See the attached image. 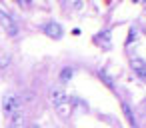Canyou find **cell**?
I'll list each match as a JSON object with an SVG mask.
<instances>
[{
  "mask_svg": "<svg viewBox=\"0 0 146 128\" xmlns=\"http://www.w3.org/2000/svg\"><path fill=\"white\" fill-rule=\"evenodd\" d=\"M48 98H50V104L56 106V108H58L60 104L68 102V94H66V90H64L62 84H54V86L50 88V92H48Z\"/></svg>",
  "mask_w": 146,
  "mask_h": 128,
  "instance_id": "1",
  "label": "cell"
},
{
  "mask_svg": "<svg viewBox=\"0 0 146 128\" xmlns=\"http://www.w3.org/2000/svg\"><path fill=\"white\" fill-rule=\"evenodd\" d=\"M16 110H20V98L14 94V92H8L2 100V112L6 116H12Z\"/></svg>",
  "mask_w": 146,
  "mask_h": 128,
  "instance_id": "2",
  "label": "cell"
},
{
  "mask_svg": "<svg viewBox=\"0 0 146 128\" xmlns=\"http://www.w3.org/2000/svg\"><path fill=\"white\" fill-rule=\"evenodd\" d=\"M0 24L4 26V30L10 34V36H16L18 34V26H16V20L10 16V14H6L4 10H0Z\"/></svg>",
  "mask_w": 146,
  "mask_h": 128,
  "instance_id": "3",
  "label": "cell"
},
{
  "mask_svg": "<svg viewBox=\"0 0 146 128\" xmlns=\"http://www.w3.org/2000/svg\"><path fill=\"white\" fill-rule=\"evenodd\" d=\"M44 32L50 36V38H54V40H58L62 34H64V30H62V26L58 24V22H54V20H50L46 26H44Z\"/></svg>",
  "mask_w": 146,
  "mask_h": 128,
  "instance_id": "4",
  "label": "cell"
},
{
  "mask_svg": "<svg viewBox=\"0 0 146 128\" xmlns=\"http://www.w3.org/2000/svg\"><path fill=\"white\" fill-rule=\"evenodd\" d=\"M130 64H132V70L144 80V78H146V64H144V60H142V58H132Z\"/></svg>",
  "mask_w": 146,
  "mask_h": 128,
  "instance_id": "5",
  "label": "cell"
},
{
  "mask_svg": "<svg viewBox=\"0 0 146 128\" xmlns=\"http://www.w3.org/2000/svg\"><path fill=\"white\" fill-rule=\"evenodd\" d=\"M10 118H12L10 120V128H22V124H24V112L22 110H16Z\"/></svg>",
  "mask_w": 146,
  "mask_h": 128,
  "instance_id": "6",
  "label": "cell"
},
{
  "mask_svg": "<svg viewBox=\"0 0 146 128\" xmlns=\"http://www.w3.org/2000/svg\"><path fill=\"white\" fill-rule=\"evenodd\" d=\"M70 78H72V68H64L62 72H60V82H70Z\"/></svg>",
  "mask_w": 146,
  "mask_h": 128,
  "instance_id": "7",
  "label": "cell"
},
{
  "mask_svg": "<svg viewBox=\"0 0 146 128\" xmlns=\"http://www.w3.org/2000/svg\"><path fill=\"white\" fill-rule=\"evenodd\" d=\"M56 110H58V114H60V116H68V114H70V104H68V102H64V104H60Z\"/></svg>",
  "mask_w": 146,
  "mask_h": 128,
  "instance_id": "8",
  "label": "cell"
},
{
  "mask_svg": "<svg viewBox=\"0 0 146 128\" xmlns=\"http://www.w3.org/2000/svg\"><path fill=\"white\" fill-rule=\"evenodd\" d=\"M98 74H100V76H102V78H104V82H106V84H108V86H112V88H114V80H112V78H110V76H108V72H106V70H104V68H102V70H100V72H98Z\"/></svg>",
  "mask_w": 146,
  "mask_h": 128,
  "instance_id": "9",
  "label": "cell"
},
{
  "mask_svg": "<svg viewBox=\"0 0 146 128\" xmlns=\"http://www.w3.org/2000/svg\"><path fill=\"white\" fill-rule=\"evenodd\" d=\"M8 64H10V56H8V54H4V56H0V70H4V68H8Z\"/></svg>",
  "mask_w": 146,
  "mask_h": 128,
  "instance_id": "10",
  "label": "cell"
},
{
  "mask_svg": "<svg viewBox=\"0 0 146 128\" xmlns=\"http://www.w3.org/2000/svg\"><path fill=\"white\" fill-rule=\"evenodd\" d=\"M124 112H126V118H130V122L134 124V116H132V110H130L128 104H124Z\"/></svg>",
  "mask_w": 146,
  "mask_h": 128,
  "instance_id": "11",
  "label": "cell"
},
{
  "mask_svg": "<svg viewBox=\"0 0 146 128\" xmlns=\"http://www.w3.org/2000/svg\"><path fill=\"white\" fill-rule=\"evenodd\" d=\"M134 38H136V30H132V32H130V36H128V40H126V44H128V42H132Z\"/></svg>",
  "mask_w": 146,
  "mask_h": 128,
  "instance_id": "12",
  "label": "cell"
}]
</instances>
